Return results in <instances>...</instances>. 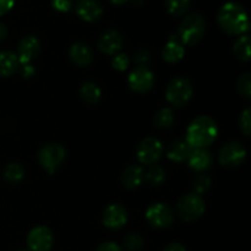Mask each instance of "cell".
Masks as SVG:
<instances>
[{
  "mask_svg": "<svg viewBox=\"0 0 251 251\" xmlns=\"http://www.w3.org/2000/svg\"><path fill=\"white\" fill-rule=\"evenodd\" d=\"M221 28L232 36H243L249 31V19L244 7L238 2H226L217 15Z\"/></svg>",
  "mask_w": 251,
  "mask_h": 251,
  "instance_id": "cell-2",
  "label": "cell"
},
{
  "mask_svg": "<svg viewBox=\"0 0 251 251\" xmlns=\"http://www.w3.org/2000/svg\"><path fill=\"white\" fill-rule=\"evenodd\" d=\"M188 163L193 171L205 172L212 166V156L206 149H195L189 157Z\"/></svg>",
  "mask_w": 251,
  "mask_h": 251,
  "instance_id": "cell-18",
  "label": "cell"
},
{
  "mask_svg": "<svg viewBox=\"0 0 251 251\" xmlns=\"http://www.w3.org/2000/svg\"><path fill=\"white\" fill-rule=\"evenodd\" d=\"M51 5L56 11L68 12L73 7L74 0H51Z\"/></svg>",
  "mask_w": 251,
  "mask_h": 251,
  "instance_id": "cell-34",
  "label": "cell"
},
{
  "mask_svg": "<svg viewBox=\"0 0 251 251\" xmlns=\"http://www.w3.org/2000/svg\"><path fill=\"white\" fill-rule=\"evenodd\" d=\"M15 0H0V16L7 14L14 6Z\"/></svg>",
  "mask_w": 251,
  "mask_h": 251,
  "instance_id": "cell-36",
  "label": "cell"
},
{
  "mask_svg": "<svg viewBox=\"0 0 251 251\" xmlns=\"http://www.w3.org/2000/svg\"><path fill=\"white\" fill-rule=\"evenodd\" d=\"M76 14L87 22H95L103 15V7L98 0H78L76 2Z\"/></svg>",
  "mask_w": 251,
  "mask_h": 251,
  "instance_id": "cell-15",
  "label": "cell"
},
{
  "mask_svg": "<svg viewBox=\"0 0 251 251\" xmlns=\"http://www.w3.org/2000/svg\"><path fill=\"white\" fill-rule=\"evenodd\" d=\"M194 149L185 140H176V141H173L169 145L168 151H167V157L171 161L181 163V162L188 161Z\"/></svg>",
  "mask_w": 251,
  "mask_h": 251,
  "instance_id": "cell-17",
  "label": "cell"
},
{
  "mask_svg": "<svg viewBox=\"0 0 251 251\" xmlns=\"http://www.w3.org/2000/svg\"><path fill=\"white\" fill-rule=\"evenodd\" d=\"M144 245V238L137 233H130L124 238V248L127 251H139Z\"/></svg>",
  "mask_w": 251,
  "mask_h": 251,
  "instance_id": "cell-29",
  "label": "cell"
},
{
  "mask_svg": "<svg viewBox=\"0 0 251 251\" xmlns=\"http://www.w3.org/2000/svg\"><path fill=\"white\" fill-rule=\"evenodd\" d=\"M25 169L20 163H10L4 169V179L9 184H19L24 179Z\"/></svg>",
  "mask_w": 251,
  "mask_h": 251,
  "instance_id": "cell-25",
  "label": "cell"
},
{
  "mask_svg": "<svg viewBox=\"0 0 251 251\" xmlns=\"http://www.w3.org/2000/svg\"><path fill=\"white\" fill-rule=\"evenodd\" d=\"M54 237L46 226H37L27 235V247L31 251H49L53 247Z\"/></svg>",
  "mask_w": 251,
  "mask_h": 251,
  "instance_id": "cell-10",
  "label": "cell"
},
{
  "mask_svg": "<svg viewBox=\"0 0 251 251\" xmlns=\"http://www.w3.org/2000/svg\"><path fill=\"white\" fill-rule=\"evenodd\" d=\"M80 96L87 104H96L102 97V91L96 83L85 82L80 88Z\"/></svg>",
  "mask_w": 251,
  "mask_h": 251,
  "instance_id": "cell-22",
  "label": "cell"
},
{
  "mask_svg": "<svg viewBox=\"0 0 251 251\" xmlns=\"http://www.w3.org/2000/svg\"><path fill=\"white\" fill-rule=\"evenodd\" d=\"M109 1L113 2V4H115V5H122V4H124V2H127L129 0H109Z\"/></svg>",
  "mask_w": 251,
  "mask_h": 251,
  "instance_id": "cell-40",
  "label": "cell"
},
{
  "mask_svg": "<svg viewBox=\"0 0 251 251\" xmlns=\"http://www.w3.org/2000/svg\"><path fill=\"white\" fill-rule=\"evenodd\" d=\"M150 60H151V55L145 49H140L135 54V63L139 65V68H146L150 64Z\"/></svg>",
  "mask_w": 251,
  "mask_h": 251,
  "instance_id": "cell-33",
  "label": "cell"
},
{
  "mask_svg": "<svg viewBox=\"0 0 251 251\" xmlns=\"http://www.w3.org/2000/svg\"><path fill=\"white\" fill-rule=\"evenodd\" d=\"M66 157V151L60 144H51L46 145L38 151V162L42 168L46 169L49 174H53Z\"/></svg>",
  "mask_w": 251,
  "mask_h": 251,
  "instance_id": "cell-6",
  "label": "cell"
},
{
  "mask_svg": "<svg viewBox=\"0 0 251 251\" xmlns=\"http://www.w3.org/2000/svg\"><path fill=\"white\" fill-rule=\"evenodd\" d=\"M163 251H186V249L179 243H172V244L167 245Z\"/></svg>",
  "mask_w": 251,
  "mask_h": 251,
  "instance_id": "cell-38",
  "label": "cell"
},
{
  "mask_svg": "<svg viewBox=\"0 0 251 251\" xmlns=\"http://www.w3.org/2000/svg\"><path fill=\"white\" fill-rule=\"evenodd\" d=\"M218 136V126L212 118L201 115L195 118L186 130L185 141L195 149H207Z\"/></svg>",
  "mask_w": 251,
  "mask_h": 251,
  "instance_id": "cell-1",
  "label": "cell"
},
{
  "mask_svg": "<svg viewBox=\"0 0 251 251\" xmlns=\"http://www.w3.org/2000/svg\"><path fill=\"white\" fill-rule=\"evenodd\" d=\"M193 85L185 77H176L166 88V98L173 107H184L193 97Z\"/></svg>",
  "mask_w": 251,
  "mask_h": 251,
  "instance_id": "cell-4",
  "label": "cell"
},
{
  "mask_svg": "<svg viewBox=\"0 0 251 251\" xmlns=\"http://www.w3.org/2000/svg\"><path fill=\"white\" fill-rule=\"evenodd\" d=\"M127 222V212L120 203H112L103 212V225L113 230L124 227Z\"/></svg>",
  "mask_w": 251,
  "mask_h": 251,
  "instance_id": "cell-12",
  "label": "cell"
},
{
  "mask_svg": "<svg viewBox=\"0 0 251 251\" xmlns=\"http://www.w3.org/2000/svg\"><path fill=\"white\" fill-rule=\"evenodd\" d=\"M127 85L130 90L136 93L149 92L154 85L153 73L147 68H136L130 73Z\"/></svg>",
  "mask_w": 251,
  "mask_h": 251,
  "instance_id": "cell-11",
  "label": "cell"
},
{
  "mask_svg": "<svg viewBox=\"0 0 251 251\" xmlns=\"http://www.w3.org/2000/svg\"><path fill=\"white\" fill-rule=\"evenodd\" d=\"M97 251H123V249L119 245L115 244V243L105 242L102 243V244L97 248Z\"/></svg>",
  "mask_w": 251,
  "mask_h": 251,
  "instance_id": "cell-35",
  "label": "cell"
},
{
  "mask_svg": "<svg viewBox=\"0 0 251 251\" xmlns=\"http://www.w3.org/2000/svg\"><path fill=\"white\" fill-rule=\"evenodd\" d=\"M247 158V150L239 142H228L218 153V161L223 167L235 168L239 167Z\"/></svg>",
  "mask_w": 251,
  "mask_h": 251,
  "instance_id": "cell-9",
  "label": "cell"
},
{
  "mask_svg": "<svg viewBox=\"0 0 251 251\" xmlns=\"http://www.w3.org/2000/svg\"><path fill=\"white\" fill-rule=\"evenodd\" d=\"M112 65L115 70L118 71H125L130 65V59L127 56V54L125 53H119L115 54L114 58L112 60Z\"/></svg>",
  "mask_w": 251,
  "mask_h": 251,
  "instance_id": "cell-31",
  "label": "cell"
},
{
  "mask_svg": "<svg viewBox=\"0 0 251 251\" xmlns=\"http://www.w3.org/2000/svg\"><path fill=\"white\" fill-rule=\"evenodd\" d=\"M174 113L171 108H162L156 113L153 118V124L157 129L166 130L173 125Z\"/></svg>",
  "mask_w": 251,
  "mask_h": 251,
  "instance_id": "cell-24",
  "label": "cell"
},
{
  "mask_svg": "<svg viewBox=\"0 0 251 251\" xmlns=\"http://www.w3.org/2000/svg\"><path fill=\"white\" fill-rule=\"evenodd\" d=\"M184 55H185L184 46L176 37H172L167 42V44L163 48V51H162V56H163L164 61H167L169 64L178 63V61H180L184 58Z\"/></svg>",
  "mask_w": 251,
  "mask_h": 251,
  "instance_id": "cell-19",
  "label": "cell"
},
{
  "mask_svg": "<svg viewBox=\"0 0 251 251\" xmlns=\"http://www.w3.org/2000/svg\"><path fill=\"white\" fill-rule=\"evenodd\" d=\"M238 92L245 98L251 97V74L244 73L239 76L237 81Z\"/></svg>",
  "mask_w": 251,
  "mask_h": 251,
  "instance_id": "cell-28",
  "label": "cell"
},
{
  "mask_svg": "<svg viewBox=\"0 0 251 251\" xmlns=\"http://www.w3.org/2000/svg\"><path fill=\"white\" fill-rule=\"evenodd\" d=\"M233 53L240 61L250 60V37L240 36L233 46Z\"/></svg>",
  "mask_w": 251,
  "mask_h": 251,
  "instance_id": "cell-23",
  "label": "cell"
},
{
  "mask_svg": "<svg viewBox=\"0 0 251 251\" xmlns=\"http://www.w3.org/2000/svg\"><path fill=\"white\" fill-rule=\"evenodd\" d=\"M163 154V145L154 137H146L139 144L136 149L137 159L141 164L151 166L156 163Z\"/></svg>",
  "mask_w": 251,
  "mask_h": 251,
  "instance_id": "cell-7",
  "label": "cell"
},
{
  "mask_svg": "<svg viewBox=\"0 0 251 251\" xmlns=\"http://www.w3.org/2000/svg\"><path fill=\"white\" fill-rule=\"evenodd\" d=\"M205 201L198 194H186L179 200L176 212L181 220L193 222L200 218L205 212Z\"/></svg>",
  "mask_w": 251,
  "mask_h": 251,
  "instance_id": "cell-5",
  "label": "cell"
},
{
  "mask_svg": "<svg viewBox=\"0 0 251 251\" xmlns=\"http://www.w3.org/2000/svg\"><path fill=\"white\" fill-rule=\"evenodd\" d=\"M206 32V21L200 14H191L181 21L178 37L181 44L196 46L202 41Z\"/></svg>",
  "mask_w": 251,
  "mask_h": 251,
  "instance_id": "cell-3",
  "label": "cell"
},
{
  "mask_svg": "<svg viewBox=\"0 0 251 251\" xmlns=\"http://www.w3.org/2000/svg\"><path fill=\"white\" fill-rule=\"evenodd\" d=\"M147 183L153 186H159L166 180V171L159 166H152L145 174Z\"/></svg>",
  "mask_w": 251,
  "mask_h": 251,
  "instance_id": "cell-27",
  "label": "cell"
},
{
  "mask_svg": "<svg viewBox=\"0 0 251 251\" xmlns=\"http://www.w3.org/2000/svg\"><path fill=\"white\" fill-rule=\"evenodd\" d=\"M41 42L37 37L28 36L25 37L19 44V53L16 54L20 65H27L34 58H37L41 51Z\"/></svg>",
  "mask_w": 251,
  "mask_h": 251,
  "instance_id": "cell-13",
  "label": "cell"
},
{
  "mask_svg": "<svg viewBox=\"0 0 251 251\" xmlns=\"http://www.w3.org/2000/svg\"><path fill=\"white\" fill-rule=\"evenodd\" d=\"M239 125H240V130L244 134V136L250 137L251 134V109L249 107L245 108L243 110V113L240 114V119H239Z\"/></svg>",
  "mask_w": 251,
  "mask_h": 251,
  "instance_id": "cell-30",
  "label": "cell"
},
{
  "mask_svg": "<svg viewBox=\"0 0 251 251\" xmlns=\"http://www.w3.org/2000/svg\"><path fill=\"white\" fill-rule=\"evenodd\" d=\"M146 221L157 229L168 228L174 221L173 210L167 203H152L146 211Z\"/></svg>",
  "mask_w": 251,
  "mask_h": 251,
  "instance_id": "cell-8",
  "label": "cell"
},
{
  "mask_svg": "<svg viewBox=\"0 0 251 251\" xmlns=\"http://www.w3.org/2000/svg\"><path fill=\"white\" fill-rule=\"evenodd\" d=\"M191 0H166V9L173 16H181L190 7Z\"/></svg>",
  "mask_w": 251,
  "mask_h": 251,
  "instance_id": "cell-26",
  "label": "cell"
},
{
  "mask_svg": "<svg viewBox=\"0 0 251 251\" xmlns=\"http://www.w3.org/2000/svg\"><path fill=\"white\" fill-rule=\"evenodd\" d=\"M69 56L71 61L78 66H87L93 61L95 54L92 49L83 43H74L69 49Z\"/></svg>",
  "mask_w": 251,
  "mask_h": 251,
  "instance_id": "cell-16",
  "label": "cell"
},
{
  "mask_svg": "<svg viewBox=\"0 0 251 251\" xmlns=\"http://www.w3.org/2000/svg\"><path fill=\"white\" fill-rule=\"evenodd\" d=\"M21 74L22 77L29 78L31 76L34 75V68L31 64H27V65H21Z\"/></svg>",
  "mask_w": 251,
  "mask_h": 251,
  "instance_id": "cell-37",
  "label": "cell"
},
{
  "mask_svg": "<svg viewBox=\"0 0 251 251\" xmlns=\"http://www.w3.org/2000/svg\"><path fill=\"white\" fill-rule=\"evenodd\" d=\"M123 47V37L115 29H107L98 39V48L107 55H115Z\"/></svg>",
  "mask_w": 251,
  "mask_h": 251,
  "instance_id": "cell-14",
  "label": "cell"
},
{
  "mask_svg": "<svg viewBox=\"0 0 251 251\" xmlns=\"http://www.w3.org/2000/svg\"><path fill=\"white\" fill-rule=\"evenodd\" d=\"M144 181V171L139 166H129L122 174V184L126 189H136Z\"/></svg>",
  "mask_w": 251,
  "mask_h": 251,
  "instance_id": "cell-20",
  "label": "cell"
},
{
  "mask_svg": "<svg viewBox=\"0 0 251 251\" xmlns=\"http://www.w3.org/2000/svg\"><path fill=\"white\" fill-rule=\"evenodd\" d=\"M20 66L19 59L10 50L0 51V77H9Z\"/></svg>",
  "mask_w": 251,
  "mask_h": 251,
  "instance_id": "cell-21",
  "label": "cell"
},
{
  "mask_svg": "<svg viewBox=\"0 0 251 251\" xmlns=\"http://www.w3.org/2000/svg\"><path fill=\"white\" fill-rule=\"evenodd\" d=\"M211 185H212V180H211V178L208 176H199L194 180V189H195L198 195L205 193Z\"/></svg>",
  "mask_w": 251,
  "mask_h": 251,
  "instance_id": "cell-32",
  "label": "cell"
},
{
  "mask_svg": "<svg viewBox=\"0 0 251 251\" xmlns=\"http://www.w3.org/2000/svg\"><path fill=\"white\" fill-rule=\"evenodd\" d=\"M7 36V28L2 22H0V42L4 41Z\"/></svg>",
  "mask_w": 251,
  "mask_h": 251,
  "instance_id": "cell-39",
  "label": "cell"
}]
</instances>
